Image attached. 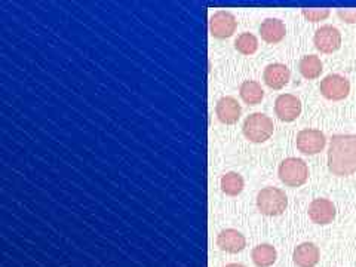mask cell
<instances>
[{"mask_svg":"<svg viewBox=\"0 0 356 267\" xmlns=\"http://www.w3.org/2000/svg\"><path fill=\"white\" fill-rule=\"evenodd\" d=\"M328 170L337 177H348L356 172V136H332L328 147Z\"/></svg>","mask_w":356,"mask_h":267,"instance_id":"1","label":"cell"},{"mask_svg":"<svg viewBox=\"0 0 356 267\" xmlns=\"http://www.w3.org/2000/svg\"><path fill=\"white\" fill-rule=\"evenodd\" d=\"M257 207L260 213L267 217L281 216L288 207V197L281 188L264 187L257 195Z\"/></svg>","mask_w":356,"mask_h":267,"instance_id":"2","label":"cell"},{"mask_svg":"<svg viewBox=\"0 0 356 267\" xmlns=\"http://www.w3.org/2000/svg\"><path fill=\"white\" fill-rule=\"evenodd\" d=\"M273 120L264 113H252L243 122V136L251 143H264L272 137Z\"/></svg>","mask_w":356,"mask_h":267,"instance_id":"3","label":"cell"},{"mask_svg":"<svg viewBox=\"0 0 356 267\" xmlns=\"http://www.w3.org/2000/svg\"><path fill=\"white\" fill-rule=\"evenodd\" d=\"M277 175H280V180L285 186L300 187L307 181V177H309L307 163L303 159L288 158L280 165Z\"/></svg>","mask_w":356,"mask_h":267,"instance_id":"4","label":"cell"},{"mask_svg":"<svg viewBox=\"0 0 356 267\" xmlns=\"http://www.w3.org/2000/svg\"><path fill=\"white\" fill-rule=\"evenodd\" d=\"M319 91L327 99H331V102H340V99H344L349 95L350 82L344 76L332 73L325 76L324 79L321 81Z\"/></svg>","mask_w":356,"mask_h":267,"instance_id":"5","label":"cell"},{"mask_svg":"<svg viewBox=\"0 0 356 267\" xmlns=\"http://www.w3.org/2000/svg\"><path fill=\"white\" fill-rule=\"evenodd\" d=\"M238 29L236 17L229 10H217L209 18V31L216 39H229Z\"/></svg>","mask_w":356,"mask_h":267,"instance_id":"6","label":"cell"},{"mask_svg":"<svg viewBox=\"0 0 356 267\" xmlns=\"http://www.w3.org/2000/svg\"><path fill=\"white\" fill-rule=\"evenodd\" d=\"M297 149L303 154H318L325 149L327 137L319 129H303L297 134Z\"/></svg>","mask_w":356,"mask_h":267,"instance_id":"7","label":"cell"},{"mask_svg":"<svg viewBox=\"0 0 356 267\" xmlns=\"http://www.w3.org/2000/svg\"><path fill=\"white\" fill-rule=\"evenodd\" d=\"M314 43L322 54H332L340 48L341 33L334 26H322L315 31Z\"/></svg>","mask_w":356,"mask_h":267,"instance_id":"8","label":"cell"},{"mask_svg":"<svg viewBox=\"0 0 356 267\" xmlns=\"http://www.w3.org/2000/svg\"><path fill=\"white\" fill-rule=\"evenodd\" d=\"M275 113L282 122H293L302 113V102L293 94H282L275 102Z\"/></svg>","mask_w":356,"mask_h":267,"instance_id":"9","label":"cell"},{"mask_svg":"<svg viewBox=\"0 0 356 267\" xmlns=\"http://www.w3.org/2000/svg\"><path fill=\"white\" fill-rule=\"evenodd\" d=\"M337 216L336 205H334L328 199H314L309 205V217L310 220L316 222V225L325 226L334 221Z\"/></svg>","mask_w":356,"mask_h":267,"instance_id":"10","label":"cell"},{"mask_svg":"<svg viewBox=\"0 0 356 267\" xmlns=\"http://www.w3.org/2000/svg\"><path fill=\"white\" fill-rule=\"evenodd\" d=\"M216 115L221 124L225 125H235L241 119L242 107L238 103L236 98L233 97H222L217 102Z\"/></svg>","mask_w":356,"mask_h":267,"instance_id":"11","label":"cell"},{"mask_svg":"<svg viewBox=\"0 0 356 267\" xmlns=\"http://www.w3.org/2000/svg\"><path fill=\"white\" fill-rule=\"evenodd\" d=\"M217 247L227 254H238L247 247V239L236 229H225L217 235Z\"/></svg>","mask_w":356,"mask_h":267,"instance_id":"12","label":"cell"},{"mask_svg":"<svg viewBox=\"0 0 356 267\" xmlns=\"http://www.w3.org/2000/svg\"><path fill=\"white\" fill-rule=\"evenodd\" d=\"M289 77H291V72H289L285 64L281 63L269 64L263 73L264 83L272 89H282L284 86H286L289 82Z\"/></svg>","mask_w":356,"mask_h":267,"instance_id":"13","label":"cell"},{"mask_svg":"<svg viewBox=\"0 0 356 267\" xmlns=\"http://www.w3.org/2000/svg\"><path fill=\"white\" fill-rule=\"evenodd\" d=\"M319 259L321 252L314 242L300 243L293 252V260L298 267H315Z\"/></svg>","mask_w":356,"mask_h":267,"instance_id":"14","label":"cell"},{"mask_svg":"<svg viewBox=\"0 0 356 267\" xmlns=\"http://www.w3.org/2000/svg\"><path fill=\"white\" fill-rule=\"evenodd\" d=\"M286 35L284 21L277 18H266L260 26V36L267 43H280Z\"/></svg>","mask_w":356,"mask_h":267,"instance_id":"15","label":"cell"},{"mask_svg":"<svg viewBox=\"0 0 356 267\" xmlns=\"http://www.w3.org/2000/svg\"><path fill=\"white\" fill-rule=\"evenodd\" d=\"M251 259L257 267H270L276 263L277 251L270 243H260L252 250Z\"/></svg>","mask_w":356,"mask_h":267,"instance_id":"16","label":"cell"},{"mask_svg":"<svg viewBox=\"0 0 356 267\" xmlns=\"http://www.w3.org/2000/svg\"><path fill=\"white\" fill-rule=\"evenodd\" d=\"M239 95L243 99L245 104L257 106L263 102L264 91L259 82L255 81H245L239 88Z\"/></svg>","mask_w":356,"mask_h":267,"instance_id":"17","label":"cell"},{"mask_svg":"<svg viewBox=\"0 0 356 267\" xmlns=\"http://www.w3.org/2000/svg\"><path fill=\"white\" fill-rule=\"evenodd\" d=\"M322 70H324V65H322L321 58L316 55H306L298 63V72L309 81L318 79Z\"/></svg>","mask_w":356,"mask_h":267,"instance_id":"18","label":"cell"},{"mask_svg":"<svg viewBox=\"0 0 356 267\" xmlns=\"http://www.w3.org/2000/svg\"><path fill=\"white\" fill-rule=\"evenodd\" d=\"M221 191L222 193H226L227 196H238L242 193L245 181L241 174L238 172H227L221 177Z\"/></svg>","mask_w":356,"mask_h":267,"instance_id":"19","label":"cell"},{"mask_svg":"<svg viewBox=\"0 0 356 267\" xmlns=\"http://www.w3.org/2000/svg\"><path fill=\"white\" fill-rule=\"evenodd\" d=\"M235 48L243 55H252L259 49V39L252 33H242L235 40Z\"/></svg>","mask_w":356,"mask_h":267,"instance_id":"20","label":"cell"},{"mask_svg":"<svg viewBox=\"0 0 356 267\" xmlns=\"http://www.w3.org/2000/svg\"><path fill=\"white\" fill-rule=\"evenodd\" d=\"M302 14L310 22H319V21L327 19L331 13L328 9H303Z\"/></svg>","mask_w":356,"mask_h":267,"instance_id":"21","label":"cell"},{"mask_svg":"<svg viewBox=\"0 0 356 267\" xmlns=\"http://www.w3.org/2000/svg\"><path fill=\"white\" fill-rule=\"evenodd\" d=\"M337 15L340 17V19H343L348 24H355L356 22V10L352 9H339Z\"/></svg>","mask_w":356,"mask_h":267,"instance_id":"22","label":"cell"},{"mask_svg":"<svg viewBox=\"0 0 356 267\" xmlns=\"http://www.w3.org/2000/svg\"><path fill=\"white\" fill-rule=\"evenodd\" d=\"M226 267H245V266L239 264V263H232V264H227Z\"/></svg>","mask_w":356,"mask_h":267,"instance_id":"23","label":"cell"}]
</instances>
